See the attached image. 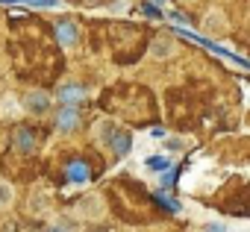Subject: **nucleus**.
Returning a JSON list of instances; mask_svg holds the SVG:
<instances>
[{"mask_svg":"<svg viewBox=\"0 0 250 232\" xmlns=\"http://www.w3.org/2000/svg\"><path fill=\"white\" fill-rule=\"evenodd\" d=\"M74 214H77L80 220H85V223L103 220V214H106V200H103V194H97V191L83 194V197L77 200V206H74Z\"/></svg>","mask_w":250,"mask_h":232,"instance_id":"f257e3e1","label":"nucleus"},{"mask_svg":"<svg viewBox=\"0 0 250 232\" xmlns=\"http://www.w3.org/2000/svg\"><path fill=\"white\" fill-rule=\"evenodd\" d=\"M50 103H53V97L47 91H27V97H24V109L30 115H47Z\"/></svg>","mask_w":250,"mask_h":232,"instance_id":"f03ea898","label":"nucleus"},{"mask_svg":"<svg viewBox=\"0 0 250 232\" xmlns=\"http://www.w3.org/2000/svg\"><path fill=\"white\" fill-rule=\"evenodd\" d=\"M12 144H15L18 153H33L36 144H39V135H36V130H30V127H15Z\"/></svg>","mask_w":250,"mask_h":232,"instance_id":"7ed1b4c3","label":"nucleus"},{"mask_svg":"<svg viewBox=\"0 0 250 232\" xmlns=\"http://www.w3.org/2000/svg\"><path fill=\"white\" fill-rule=\"evenodd\" d=\"M200 24H203V30H206L209 36H224V33H227V15H224L221 9H209Z\"/></svg>","mask_w":250,"mask_h":232,"instance_id":"20e7f679","label":"nucleus"},{"mask_svg":"<svg viewBox=\"0 0 250 232\" xmlns=\"http://www.w3.org/2000/svg\"><path fill=\"white\" fill-rule=\"evenodd\" d=\"M27 209H30V214H47L50 212V194L44 188H36L27 200Z\"/></svg>","mask_w":250,"mask_h":232,"instance_id":"39448f33","label":"nucleus"},{"mask_svg":"<svg viewBox=\"0 0 250 232\" xmlns=\"http://www.w3.org/2000/svg\"><path fill=\"white\" fill-rule=\"evenodd\" d=\"M77 124H80V112H77V106H62L59 115H56V127H59L62 133H71Z\"/></svg>","mask_w":250,"mask_h":232,"instance_id":"423d86ee","label":"nucleus"},{"mask_svg":"<svg viewBox=\"0 0 250 232\" xmlns=\"http://www.w3.org/2000/svg\"><path fill=\"white\" fill-rule=\"evenodd\" d=\"M65 176H68L71 182H88V179H91V171H88V165H85L83 159H71L68 168H65Z\"/></svg>","mask_w":250,"mask_h":232,"instance_id":"0eeeda50","label":"nucleus"},{"mask_svg":"<svg viewBox=\"0 0 250 232\" xmlns=\"http://www.w3.org/2000/svg\"><path fill=\"white\" fill-rule=\"evenodd\" d=\"M56 36H59L62 47H74L77 39H80V30L74 27V21H59V24H56Z\"/></svg>","mask_w":250,"mask_h":232,"instance_id":"6e6552de","label":"nucleus"},{"mask_svg":"<svg viewBox=\"0 0 250 232\" xmlns=\"http://www.w3.org/2000/svg\"><path fill=\"white\" fill-rule=\"evenodd\" d=\"M174 53H177V41H174V39H165V36H162V39H156V41L150 44V56H153V59H171Z\"/></svg>","mask_w":250,"mask_h":232,"instance_id":"1a4fd4ad","label":"nucleus"},{"mask_svg":"<svg viewBox=\"0 0 250 232\" xmlns=\"http://www.w3.org/2000/svg\"><path fill=\"white\" fill-rule=\"evenodd\" d=\"M85 100V88H80V85H62L59 88V103L62 106H77V103H83Z\"/></svg>","mask_w":250,"mask_h":232,"instance_id":"9d476101","label":"nucleus"},{"mask_svg":"<svg viewBox=\"0 0 250 232\" xmlns=\"http://www.w3.org/2000/svg\"><path fill=\"white\" fill-rule=\"evenodd\" d=\"M109 147H112V153H118V156L130 153V147H133V135H130V133H124V130H115V135H112Z\"/></svg>","mask_w":250,"mask_h":232,"instance_id":"9b49d317","label":"nucleus"},{"mask_svg":"<svg viewBox=\"0 0 250 232\" xmlns=\"http://www.w3.org/2000/svg\"><path fill=\"white\" fill-rule=\"evenodd\" d=\"M112 135H115V124H109V121H100V124L94 127V138H97L100 144H106V147H109Z\"/></svg>","mask_w":250,"mask_h":232,"instance_id":"f8f14e48","label":"nucleus"},{"mask_svg":"<svg viewBox=\"0 0 250 232\" xmlns=\"http://www.w3.org/2000/svg\"><path fill=\"white\" fill-rule=\"evenodd\" d=\"M150 171H156V174H168L171 171V159L168 156H147V162H145Z\"/></svg>","mask_w":250,"mask_h":232,"instance_id":"ddd939ff","label":"nucleus"},{"mask_svg":"<svg viewBox=\"0 0 250 232\" xmlns=\"http://www.w3.org/2000/svg\"><path fill=\"white\" fill-rule=\"evenodd\" d=\"M12 203H15V188L6 179H0V209H9Z\"/></svg>","mask_w":250,"mask_h":232,"instance_id":"4468645a","label":"nucleus"},{"mask_svg":"<svg viewBox=\"0 0 250 232\" xmlns=\"http://www.w3.org/2000/svg\"><path fill=\"white\" fill-rule=\"evenodd\" d=\"M156 203H162V206H165L168 212H180V209H183V206H180L177 200H168L165 194H156Z\"/></svg>","mask_w":250,"mask_h":232,"instance_id":"2eb2a0df","label":"nucleus"},{"mask_svg":"<svg viewBox=\"0 0 250 232\" xmlns=\"http://www.w3.org/2000/svg\"><path fill=\"white\" fill-rule=\"evenodd\" d=\"M47 232H74V229H71L68 220H53V223L47 226Z\"/></svg>","mask_w":250,"mask_h":232,"instance_id":"dca6fc26","label":"nucleus"},{"mask_svg":"<svg viewBox=\"0 0 250 232\" xmlns=\"http://www.w3.org/2000/svg\"><path fill=\"white\" fill-rule=\"evenodd\" d=\"M171 21H177V24H183V27H186V24H191V21H188L180 9H177V12H171Z\"/></svg>","mask_w":250,"mask_h":232,"instance_id":"f3484780","label":"nucleus"},{"mask_svg":"<svg viewBox=\"0 0 250 232\" xmlns=\"http://www.w3.org/2000/svg\"><path fill=\"white\" fill-rule=\"evenodd\" d=\"M162 188H174V171L165 174V185H162Z\"/></svg>","mask_w":250,"mask_h":232,"instance_id":"a211bd4d","label":"nucleus"},{"mask_svg":"<svg viewBox=\"0 0 250 232\" xmlns=\"http://www.w3.org/2000/svg\"><path fill=\"white\" fill-rule=\"evenodd\" d=\"M145 12H147V15H156V18H159V6H153V3H147V6H145Z\"/></svg>","mask_w":250,"mask_h":232,"instance_id":"6ab92c4d","label":"nucleus"},{"mask_svg":"<svg viewBox=\"0 0 250 232\" xmlns=\"http://www.w3.org/2000/svg\"><path fill=\"white\" fill-rule=\"evenodd\" d=\"M85 232H115L112 226H94V229H85Z\"/></svg>","mask_w":250,"mask_h":232,"instance_id":"aec40b11","label":"nucleus"},{"mask_svg":"<svg viewBox=\"0 0 250 232\" xmlns=\"http://www.w3.org/2000/svg\"><path fill=\"white\" fill-rule=\"evenodd\" d=\"M206 232H224V229H221L218 223H209V226H206Z\"/></svg>","mask_w":250,"mask_h":232,"instance_id":"412c9836","label":"nucleus"},{"mask_svg":"<svg viewBox=\"0 0 250 232\" xmlns=\"http://www.w3.org/2000/svg\"><path fill=\"white\" fill-rule=\"evenodd\" d=\"M0 3H27V0H0Z\"/></svg>","mask_w":250,"mask_h":232,"instance_id":"4be33fe9","label":"nucleus"},{"mask_svg":"<svg viewBox=\"0 0 250 232\" xmlns=\"http://www.w3.org/2000/svg\"><path fill=\"white\" fill-rule=\"evenodd\" d=\"M153 3H165V0H153Z\"/></svg>","mask_w":250,"mask_h":232,"instance_id":"5701e85b","label":"nucleus"},{"mask_svg":"<svg viewBox=\"0 0 250 232\" xmlns=\"http://www.w3.org/2000/svg\"><path fill=\"white\" fill-rule=\"evenodd\" d=\"M186 3H191V0H186Z\"/></svg>","mask_w":250,"mask_h":232,"instance_id":"b1692460","label":"nucleus"}]
</instances>
